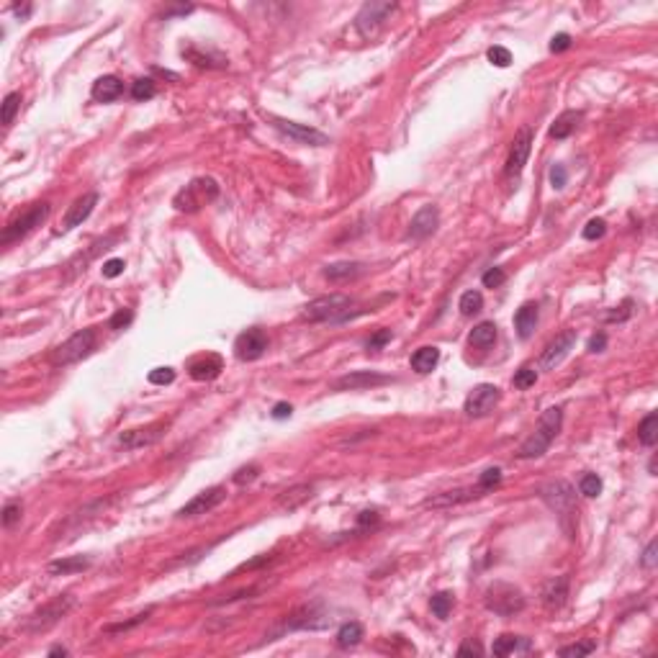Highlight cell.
I'll use <instances>...</instances> for the list:
<instances>
[{"instance_id": "obj_1", "label": "cell", "mask_w": 658, "mask_h": 658, "mask_svg": "<svg viewBox=\"0 0 658 658\" xmlns=\"http://www.w3.org/2000/svg\"><path fill=\"white\" fill-rule=\"evenodd\" d=\"M560 424H563V412H560L558 406H550V409H545V412H542V417H540V422H538V427H535L530 437H527V440L520 445L517 455H520L522 460L540 458L542 453H548L550 442L558 437Z\"/></svg>"}, {"instance_id": "obj_2", "label": "cell", "mask_w": 658, "mask_h": 658, "mask_svg": "<svg viewBox=\"0 0 658 658\" xmlns=\"http://www.w3.org/2000/svg\"><path fill=\"white\" fill-rule=\"evenodd\" d=\"M540 494L542 499H545V504L556 512L563 532H566V535H574L576 522H578V506H576L574 488L568 486L566 481H550V484H545V486L540 488Z\"/></svg>"}, {"instance_id": "obj_3", "label": "cell", "mask_w": 658, "mask_h": 658, "mask_svg": "<svg viewBox=\"0 0 658 658\" xmlns=\"http://www.w3.org/2000/svg\"><path fill=\"white\" fill-rule=\"evenodd\" d=\"M95 345H98V332L93 327L80 329L52 352V365H73V363L85 360L95 350Z\"/></svg>"}, {"instance_id": "obj_4", "label": "cell", "mask_w": 658, "mask_h": 658, "mask_svg": "<svg viewBox=\"0 0 658 658\" xmlns=\"http://www.w3.org/2000/svg\"><path fill=\"white\" fill-rule=\"evenodd\" d=\"M484 604H486L488 612L502 614V617H512V614L522 612L524 610V594L512 584H504V581H496L486 589V596H484Z\"/></svg>"}, {"instance_id": "obj_5", "label": "cell", "mask_w": 658, "mask_h": 658, "mask_svg": "<svg viewBox=\"0 0 658 658\" xmlns=\"http://www.w3.org/2000/svg\"><path fill=\"white\" fill-rule=\"evenodd\" d=\"M352 304H355V301H352L350 296H345V293L319 296L304 307V319H309V322H337V319H345V316H347Z\"/></svg>"}, {"instance_id": "obj_6", "label": "cell", "mask_w": 658, "mask_h": 658, "mask_svg": "<svg viewBox=\"0 0 658 658\" xmlns=\"http://www.w3.org/2000/svg\"><path fill=\"white\" fill-rule=\"evenodd\" d=\"M217 196H219L217 181H211V178H196V181H190L188 185L175 196L172 203H175L178 211H188V214H193V211H199L201 206L211 203Z\"/></svg>"}, {"instance_id": "obj_7", "label": "cell", "mask_w": 658, "mask_h": 658, "mask_svg": "<svg viewBox=\"0 0 658 658\" xmlns=\"http://www.w3.org/2000/svg\"><path fill=\"white\" fill-rule=\"evenodd\" d=\"M73 607H75V599L70 594L57 596V599H52L49 604L39 607L37 612H34L26 622H24V630H26V632H44V630H49V628L62 620L64 614L70 612Z\"/></svg>"}, {"instance_id": "obj_8", "label": "cell", "mask_w": 658, "mask_h": 658, "mask_svg": "<svg viewBox=\"0 0 658 658\" xmlns=\"http://www.w3.org/2000/svg\"><path fill=\"white\" fill-rule=\"evenodd\" d=\"M46 217H49V203H37V206H31L24 214V217H19L16 221H10L6 229H3V237H0V242L6 244H13V242H19V239H24L26 235H31L37 226H42L46 221Z\"/></svg>"}, {"instance_id": "obj_9", "label": "cell", "mask_w": 658, "mask_h": 658, "mask_svg": "<svg viewBox=\"0 0 658 658\" xmlns=\"http://www.w3.org/2000/svg\"><path fill=\"white\" fill-rule=\"evenodd\" d=\"M396 10V3H365L355 19V26L360 31V37H376L383 26V21Z\"/></svg>"}, {"instance_id": "obj_10", "label": "cell", "mask_w": 658, "mask_h": 658, "mask_svg": "<svg viewBox=\"0 0 658 658\" xmlns=\"http://www.w3.org/2000/svg\"><path fill=\"white\" fill-rule=\"evenodd\" d=\"M499 399H502V391H499L494 383H478L468 394V399H466L463 412L468 417H486L496 409Z\"/></svg>"}, {"instance_id": "obj_11", "label": "cell", "mask_w": 658, "mask_h": 658, "mask_svg": "<svg viewBox=\"0 0 658 658\" xmlns=\"http://www.w3.org/2000/svg\"><path fill=\"white\" fill-rule=\"evenodd\" d=\"M271 121H273V127L278 129V131H283L286 136H291V139H293V142H298V145H311V147L329 145V136L322 134L319 129L304 127V124L286 121V118H278V116H271Z\"/></svg>"}, {"instance_id": "obj_12", "label": "cell", "mask_w": 658, "mask_h": 658, "mask_svg": "<svg viewBox=\"0 0 658 658\" xmlns=\"http://www.w3.org/2000/svg\"><path fill=\"white\" fill-rule=\"evenodd\" d=\"M530 149H532V131L524 127V129H520V134L514 136L512 149H509V157H506V165H504V175H506V178H520L522 167L527 165Z\"/></svg>"}, {"instance_id": "obj_13", "label": "cell", "mask_w": 658, "mask_h": 658, "mask_svg": "<svg viewBox=\"0 0 658 658\" xmlns=\"http://www.w3.org/2000/svg\"><path fill=\"white\" fill-rule=\"evenodd\" d=\"M265 350H268V334L262 332V329H257V327H255V329H247V332H242L235 340V355L239 358V360H244V363L262 358V355H265Z\"/></svg>"}, {"instance_id": "obj_14", "label": "cell", "mask_w": 658, "mask_h": 658, "mask_svg": "<svg viewBox=\"0 0 658 658\" xmlns=\"http://www.w3.org/2000/svg\"><path fill=\"white\" fill-rule=\"evenodd\" d=\"M226 499V488L224 486H211L206 491H201L190 499L188 504L178 509V517H199V514H206L211 509H217L221 502Z\"/></svg>"}, {"instance_id": "obj_15", "label": "cell", "mask_w": 658, "mask_h": 658, "mask_svg": "<svg viewBox=\"0 0 658 658\" xmlns=\"http://www.w3.org/2000/svg\"><path fill=\"white\" fill-rule=\"evenodd\" d=\"M574 345H576V332L574 329H568V332L558 334L553 342H548V347L542 350V358H540V368L542 370H553L558 368L560 363L568 358V352L574 350Z\"/></svg>"}, {"instance_id": "obj_16", "label": "cell", "mask_w": 658, "mask_h": 658, "mask_svg": "<svg viewBox=\"0 0 658 658\" xmlns=\"http://www.w3.org/2000/svg\"><path fill=\"white\" fill-rule=\"evenodd\" d=\"M167 430L165 422H154L147 424V427H136V430H127V432L118 437V445L127 448V450H136V448H147V445H154L160 440Z\"/></svg>"}, {"instance_id": "obj_17", "label": "cell", "mask_w": 658, "mask_h": 658, "mask_svg": "<svg viewBox=\"0 0 658 658\" xmlns=\"http://www.w3.org/2000/svg\"><path fill=\"white\" fill-rule=\"evenodd\" d=\"M95 203H98V193L95 190H91V193H85V196H80V199L75 201L73 206L67 208V214H64L62 219V229L60 232H73L75 226H80L85 219L93 214V208H95Z\"/></svg>"}, {"instance_id": "obj_18", "label": "cell", "mask_w": 658, "mask_h": 658, "mask_svg": "<svg viewBox=\"0 0 658 658\" xmlns=\"http://www.w3.org/2000/svg\"><path fill=\"white\" fill-rule=\"evenodd\" d=\"M329 620H332V617L327 612H322L319 604H311V607L298 610V612L286 622V628H289V630H322V628L329 625Z\"/></svg>"}, {"instance_id": "obj_19", "label": "cell", "mask_w": 658, "mask_h": 658, "mask_svg": "<svg viewBox=\"0 0 658 658\" xmlns=\"http://www.w3.org/2000/svg\"><path fill=\"white\" fill-rule=\"evenodd\" d=\"M391 376H383V373H373V370H352L347 376L334 381V388L337 391H355V388H373V386H383L388 383Z\"/></svg>"}, {"instance_id": "obj_20", "label": "cell", "mask_w": 658, "mask_h": 658, "mask_svg": "<svg viewBox=\"0 0 658 658\" xmlns=\"http://www.w3.org/2000/svg\"><path fill=\"white\" fill-rule=\"evenodd\" d=\"M486 494H488V488L476 484V486H468V488H455V491H445V494L430 496L424 504L427 506H455V504H466V502H470V499H481V496H486Z\"/></svg>"}, {"instance_id": "obj_21", "label": "cell", "mask_w": 658, "mask_h": 658, "mask_svg": "<svg viewBox=\"0 0 658 658\" xmlns=\"http://www.w3.org/2000/svg\"><path fill=\"white\" fill-rule=\"evenodd\" d=\"M437 224H440V211H437V206H422L414 214L412 224H409V237H412V239H424V237H430L435 229H437Z\"/></svg>"}, {"instance_id": "obj_22", "label": "cell", "mask_w": 658, "mask_h": 658, "mask_svg": "<svg viewBox=\"0 0 658 658\" xmlns=\"http://www.w3.org/2000/svg\"><path fill=\"white\" fill-rule=\"evenodd\" d=\"M91 95L93 100H98V103H111V100L124 95V82L118 80L116 75H103V77H98V80L93 82Z\"/></svg>"}, {"instance_id": "obj_23", "label": "cell", "mask_w": 658, "mask_h": 658, "mask_svg": "<svg viewBox=\"0 0 658 658\" xmlns=\"http://www.w3.org/2000/svg\"><path fill=\"white\" fill-rule=\"evenodd\" d=\"M568 596V576H556L550 578L548 584L542 586V604L548 610H560L566 604Z\"/></svg>"}, {"instance_id": "obj_24", "label": "cell", "mask_w": 658, "mask_h": 658, "mask_svg": "<svg viewBox=\"0 0 658 658\" xmlns=\"http://www.w3.org/2000/svg\"><path fill=\"white\" fill-rule=\"evenodd\" d=\"M221 368H224V363H221V358L219 355H203V358H196V360L190 363V378L196 381H211L217 378L219 373H221Z\"/></svg>"}, {"instance_id": "obj_25", "label": "cell", "mask_w": 658, "mask_h": 658, "mask_svg": "<svg viewBox=\"0 0 658 658\" xmlns=\"http://www.w3.org/2000/svg\"><path fill=\"white\" fill-rule=\"evenodd\" d=\"M538 316H540V311H538V304H532V301H527V304H522V307L517 309L514 327H517V334H520L522 340L532 337L535 327H538Z\"/></svg>"}, {"instance_id": "obj_26", "label": "cell", "mask_w": 658, "mask_h": 658, "mask_svg": "<svg viewBox=\"0 0 658 658\" xmlns=\"http://www.w3.org/2000/svg\"><path fill=\"white\" fill-rule=\"evenodd\" d=\"M311 496H314V486H309V484H298V486L286 488V491L278 496V506L280 509H286V512H293V509H298L301 504H307Z\"/></svg>"}, {"instance_id": "obj_27", "label": "cell", "mask_w": 658, "mask_h": 658, "mask_svg": "<svg viewBox=\"0 0 658 658\" xmlns=\"http://www.w3.org/2000/svg\"><path fill=\"white\" fill-rule=\"evenodd\" d=\"M494 656H514V653H527L532 650L530 638H520V635H502L494 640Z\"/></svg>"}, {"instance_id": "obj_28", "label": "cell", "mask_w": 658, "mask_h": 658, "mask_svg": "<svg viewBox=\"0 0 658 658\" xmlns=\"http://www.w3.org/2000/svg\"><path fill=\"white\" fill-rule=\"evenodd\" d=\"M91 566V558H82V556H67V558H57L52 560L46 571L52 576H70V574H80L85 568Z\"/></svg>"}, {"instance_id": "obj_29", "label": "cell", "mask_w": 658, "mask_h": 658, "mask_svg": "<svg viewBox=\"0 0 658 658\" xmlns=\"http://www.w3.org/2000/svg\"><path fill=\"white\" fill-rule=\"evenodd\" d=\"M581 118H584L581 111H563V113L553 121L550 136H553V139H566V136H571L574 131H576L578 124H581Z\"/></svg>"}, {"instance_id": "obj_30", "label": "cell", "mask_w": 658, "mask_h": 658, "mask_svg": "<svg viewBox=\"0 0 658 658\" xmlns=\"http://www.w3.org/2000/svg\"><path fill=\"white\" fill-rule=\"evenodd\" d=\"M440 363V350L437 347H419V350L412 355V368L417 370V373H430V370L435 368Z\"/></svg>"}, {"instance_id": "obj_31", "label": "cell", "mask_w": 658, "mask_h": 658, "mask_svg": "<svg viewBox=\"0 0 658 658\" xmlns=\"http://www.w3.org/2000/svg\"><path fill=\"white\" fill-rule=\"evenodd\" d=\"M468 342L473 347H491L496 342V325L494 322H481L470 329L468 334Z\"/></svg>"}, {"instance_id": "obj_32", "label": "cell", "mask_w": 658, "mask_h": 658, "mask_svg": "<svg viewBox=\"0 0 658 658\" xmlns=\"http://www.w3.org/2000/svg\"><path fill=\"white\" fill-rule=\"evenodd\" d=\"M363 640V625L360 622H345L337 630V646L340 648H355Z\"/></svg>"}, {"instance_id": "obj_33", "label": "cell", "mask_w": 658, "mask_h": 658, "mask_svg": "<svg viewBox=\"0 0 658 658\" xmlns=\"http://www.w3.org/2000/svg\"><path fill=\"white\" fill-rule=\"evenodd\" d=\"M360 271H363L360 262H332V265H327L325 268V278L347 280V278H355Z\"/></svg>"}, {"instance_id": "obj_34", "label": "cell", "mask_w": 658, "mask_h": 658, "mask_svg": "<svg viewBox=\"0 0 658 658\" xmlns=\"http://www.w3.org/2000/svg\"><path fill=\"white\" fill-rule=\"evenodd\" d=\"M638 440L646 445V448H653L658 440V414L656 412H650L643 422L638 424Z\"/></svg>"}, {"instance_id": "obj_35", "label": "cell", "mask_w": 658, "mask_h": 658, "mask_svg": "<svg viewBox=\"0 0 658 658\" xmlns=\"http://www.w3.org/2000/svg\"><path fill=\"white\" fill-rule=\"evenodd\" d=\"M458 309H460V314H463V316L478 314V311L484 309V296H481L478 291H466V293L460 296V301H458Z\"/></svg>"}, {"instance_id": "obj_36", "label": "cell", "mask_w": 658, "mask_h": 658, "mask_svg": "<svg viewBox=\"0 0 658 658\" xmlns=\"http://www.w3.org/2000/svg\"><path fill=\"white\" fill-rule=\"evenodd\" d=\"M430 610H432L435 617L448 620V614H450V610H453V594H450V592H440V594H435L432 602H430Z\"/></svg>"}, {"instance_id": "obj_37", "label": "cell", "mask_w": 658, "mask_h": 658, "mask_svg": "<svg viewBox=\"0 0 658 658\" xmlns=\"http://www.w3.org/2000/svg\"><path fill=\"white\" fill-rule=\"evenodd\" d=\"M602 488H604V484L596 473H584L581 481H578V491H581L584 496H589V499H594V496L602 494Z\"/></svg>"}, {"instance_id": "obj_38", "label": "cell", "mask_w": 658, "mask_h": 658, "mask_svg": "<svg viewBox=\"0 0 658 658\" xmlns=\"http://www.w3.org/2000/svg\"><path fill=\"white\" fill-rule=\"evenodd\" d=\"M154 93H157V85H154L152 77H139L131 85V98L134 100H149L154 98Z\"/></svg>"}, {"instance_id": "obj_39", "label": "cell", "mask_w": 658, "mask_h": 658, "mask_svg": "<svg viewBox=\"0 0 658 658\" xmlns=\"http://www.w3.org/2000/svg\"><path fill=\"white\" fill-rule=\"evenodd\" d=\"M21 109V93H8L6 98H3V124L6 127H10L13 124V118H16V113H19Z\"/></svg>"}, {"instance_id": "obj_40", "label": "cell", "mask_w": 658, "mask_h": 658, "mask_svg": "<svg viewBox=\"0 0 658 658\" xmlns=\"http://www.w3.org/2000/svg\"><path fill=\"white\" fill-rule=\"evenodd\" d=\"M538 383V370L532 365H522V368L514 373V388H530Z\"/></svg>"}, {"instance_id": "obj_41", "label": "cell", "mask_w": 658, "mask_h": 658, "mask_svg": "<svg viewBox=\"0 0 658 658\" xmlns=\"http://www.w3.org/2000/svg\"><path fill=\"white\" fill-rule=\"evenodd\" d=\"M594 643L592 640H584V643H574V646H566V648H560V656L563 658H574V656H589V653H594Z\"/></svg>"}, {"instance_id": "obj_42", "label": "cell", "mask_w": 658, "mask_h": 658, "mask_svg": "<svg viewBox=\"0 0 658 658\" xmlns=\"http://www.w3.org/2000/svg\"><path fill=\"white\" fill-rule=\"evenodd\" d=\"M488 62L496 64V67H509L512 64V52L504 49V46H491L488 49Z\"/></svg>"}, {"instance_id": "obj_43", "label": "cell", "mask_w": 658, "mask_h": 658, "mask_svg": "<svg viewBox=\"0 0 658 658\" xmlns=\"http://www.w3.org/2000/svg\"><path fill=\"white\" fill-rule=\"evenodd\" d=\"M147 378H149L152 386H167V383L175 381V370L172 368H154V370H149Z\"/></svg>"}, {"instance_id": "obj_44", "label": "cell", "mask_w": 658, "mask_h": 658, "mask_svg": "<svg viewBox=\"0 0 658 658\" xmlns=\"http://www.w3.org/2000/svg\"><path fill=\"white\" fill-rule=\"evenodd\" d=\"M21 514H24V506H21L19 502H8V504L3 506V524H6V527H13V524L21 520Z\"/></svg>"}, {"instance_id": "obj_45", "label": "cell", "mask_w": 658, "mask_h": 658, "mask_svg": "<svg viewBox=\"0 0 658 658\" xmlns=\"http://www.w3.org/2000/svg\"><path fill=\"white\" fill-rule=\"evenodd\" d=\"M604 232H607V224H604L602 219H592L589 224L584 226V239H589V242H594V239H602Z\"/></svg>"}, {"instance_id": "obj_46", "label": "cell", "mask_w": 658, "mask_h": 658, "mask_svg": "<svg viewBox=\"0 0 658 658\" xmlns=\"http://www.w3.org/2000/svg\"><path fill=\"white\" fill-rule=\"evenodd\" d=\"M131 322H134V311H131V309H118L116 314L111 316L109 327L111 329H124V327H129Z\"/></svg>"}, {"instance_id": "obj_47", "label": "cell", "mask_w": 658, "mask_h": 658, "mask_svg": "<svg viewBox=\"0 0 658 658\" xmlns=\"http://www.w3.org/2000/svg\"><path fill=\"white\" fill-rule=\"evenodd\" d=\"M478 484L484 488H488V491H494L499 484H502V470L499 468H486L484 473H481V478H478Z\"/></svg>"}, {"instance_id": "obj_48", "label": "cell", "mask_w": 658, "mask_h": 658, "mask_svg": "<svg viewBox=\"0 0 658 658\" xmlns=\"http://www.w3.org/2000/svg\"><path fill=\"white\" fill-rule=\"evenodd\" d=\"M149 612H152V610H147V612L136 614L134 620L118 622V625H109V628H106V632H127V630H131V628H136V625H142V622H145L147 617H149Z\"/></svg>"}, {"instance_id": "obj_49", "label": "cell", "mask_w": 658, "mask_h": 658, "mask_svg": "<svg viewBox=\"0 0 658 658\" xmlns=\"http://www.w3.org/2000/svg\"><path fill=\"white\" fill-rule=\"evenodd\" d=\"M481 280H484V286H486V289H499V286H502V283L506 280V275H504V271H502V268H488V271L484 273V278H481Z\"/></svg>"}, {"instance_id": "obj_50", "label": "cell", "mask_w": 658, "mask_h": 658, "mask_svg": "<svg viewBox=\"0 0 658 658\" xmlns=\"http://www.w3.org/2000/svg\"><path fill=\"white\" fill-rule=\"evenodd\" d=\"M257 473H260V468H257L255 463H253V466H244V468H239L235 473V484H237V486H244V484L255 481V478H257Z\"/></svg>"}, {"instance_id": "obj_51", "label": "cell", "mask_w": 658, "mask_h": 658, "mask_svg": "<svg viewBox=\"0 0 658 658\" xmlns=\"http://www.w3.org/2000/svg\"><path fill=\"white\" fill-rule=\"evenodd\" d=\"M566 181H568L566 167H563V165H553V167H550V185L556 190H560L566 185Z\"/></svg>"}, {"instance_id": "obj_52", "label": "cell", "mask_w": 658, "mask_h": 658, "mask_svg": "<svg viewBox=\"0 0 658 658\" xmlns=\"http://www.w3.org/2000/svg\"><path fill=\"white\" fill-rule=\"evenodd\" d=\"M124 268H127V262L118 260V257L103 262V278H118V275L124 273Z\"/></svg>"}, {"instance_id": "obj_53", "label": "cell", "mask_w": 658, "mask_h": 658, "mask_svg": "<svg viewBox=\"0 0 658 658\" xmlns=\"http://www.w3.org/2000/svg\"><path fill=\"white\" fill-rule=\"evenodd\" d=\"M391 337H394V334H391V329H381V332L373 334V337H370L365 345H368V350H381V347H383L386 342H391Z\"/></svg>"}, {"instance_id": "obj_54", "label": "cell", "mask_w": 658, "mask_h": 658, "mask_svg": "<svg viewBox=\"0 0 658 658\" xmlns=\"http://www.w3.org/2000/svg\"><path fill=\"white\" fill-rule=\"evenodd\" d=\"M566 49H571V37H568V34H556V37L550 39V52H553V55H560V52H566Z\"/></svg>"}, {"instance_id": "obj_55", "label": "cell", "mask_w": 658, "mask_h": 658, "mask_svg": "<svg viewBox=\"0 0 658 658\" xmlns=\"http://www.w3.org/2000/svg\"><path fill=\"white\" fill-rule=\"evenodd\" d=\"M604 347H607V334L604 332L592 334V340H589V345H586V350L589 352H602Z\"/></svg>"}, {"instance_id": "obj_56", "label": "cell", "mask_w": 658, "mask_h": 658, "mask_svg": "<svg viewBox=\"0 0 658 658\" xmlns=\"http://www.w3.org/2000/svg\"><path fill=\"white\" fill-rule=\"evenodd\" d=\"M458 656H484V648L478 643H473V640H466L458 648Z\"/></svg>"}, {"instance_id": "obj_57", "label": "cell", "mask_w": 658, "mask_h": 658, "mask_svg": "<svg viewBox=\"0 0 658 658\" xmlns=\"http://www.w3.org/2000/svg\"><path fill=\"white\" fill-rule=\"evenodd\" d=\"M620 309H622V311H612V314H607V319H610V322H622V319H628V316L632 314V301H625Z\"/></svg>"}, {"instance_id": "obj_58", "label": "cell", "mask_w": 658, "mask_h": 658, "mask_svg": "<svg viewBox=\"0 0 658 658\" xmlns=\"http://www.w3.org/2000/svg\"><path fill=\"white\" fill-rule=\"evenodd\" d=\"M291 412H293V406L280 401V404L273 406V419H286V417H291Z\"/></svg>"}, {"instance_id": "obj_59", "label": "cell", "mask_w": 658, "mask_h": 658, "mask_svg": "<svg viewBox=\"0 0 658 658\" xmlns=\"http://www.w3.org/2000/svg\"><path fill=\"white\" fill-rule=\"evenodd\" d=\"M646 568H653L656 566V542H650L648 548H646V553H643V560H640Z\"/></svg>"}, {"instance_id": "obj_60", "label": "cell", "mask_w": 658, "mask_h": 658, "mask_svg": "<svg viewBox=\"0 0 658 658\" xmlns=\"http://www.w3.org/2000/svg\"><path fill=\"white\" fill-rule=\"evenodd\" d=\"M49 656H67V648H64V646H55V648L49 650Z\"/></svg>"}]
</instances>
